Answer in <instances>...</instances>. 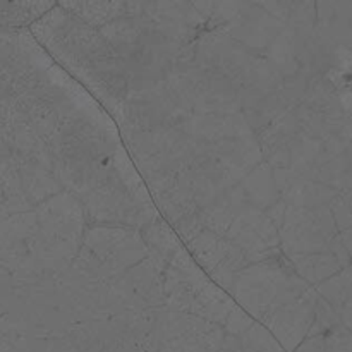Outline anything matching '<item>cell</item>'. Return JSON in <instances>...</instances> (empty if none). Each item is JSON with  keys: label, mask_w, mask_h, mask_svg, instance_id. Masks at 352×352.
Returning <instances> with one entry per match:
<instances>
[{"label": "cell", "mask_w": 352, "mask_h": 352, "mask_svg": "<svg viewBox=\"0 0 352 352\" xmlns=\"http://www.w3.org/2000/svg\"><path fill=\"white\" fill-rule=\"evenodd\" d=\"M325 340L329 352H352V336L342 325L330 330Z\"/></svg>", "instance_id": "cell-1"}, {"label": "cell", "mask_w": 352, "mask_h": 352, "mask_svg": "<svg viewBox=\"0 0 352 352\" xmlns=\"http://www.w3.org/2000/svg\"><path fill=\"white\" fill-rule=\"evenodd\" d=\"M340 241H342L344 250H346L347 254L352 258V226L349 227V229L344 230V234L340 236Z\"/></svg>", "instance_id": "cell-2"}]
</instances>
